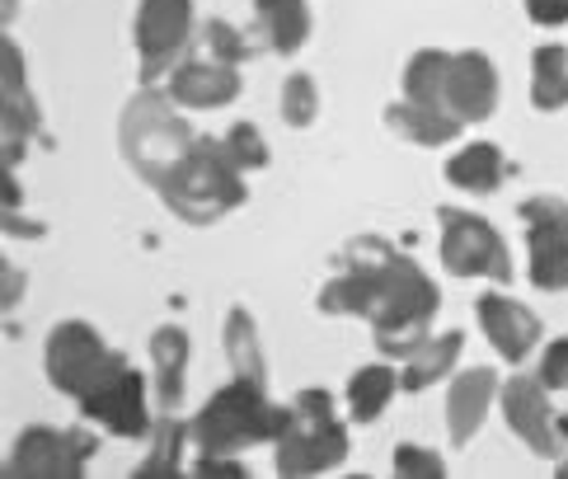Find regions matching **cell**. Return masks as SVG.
<instances>
[{"label": "cell", "instance_id": "9c48e42d", "mask_svg": "<svg viewBox=\"0 0 568 479\" xmlns=\"http://www.w3.org/2000/svg\"><path fill=\"white\" fill-rule=\"evenodd\" d=\"M94 451H99V437L85 428L33 424L10 442L6 475L10 479H80Z\"/></svg>", "mask_w": 568, "mask_h": 479}, {"label": "cell", "instance_id": "7a4b0ae2", "mask_svg": "<svg viewBox=\"0 0 568 479\" xmlns=\"http://www.w3.org/2000/svg\"><path fill=\"white\" fill-rule=\"evenodd\" d=\"M348 461V428L338 418L329 390L306 386L282 405V428L273 437V470L282 479H311L329 475Z\"/></svg>", "mask_w": 568, "mask_h": 479}, {"label": "cell", "instance_id": "9a60e30c", "mask_svg": "<svg viewBox=\"0 0 568 479\" xmlns=\"http://www.w3.org/2000/svg\"><path fill=\"white\" fill-rule=\"evenodd\" d=\"M498 109V71L484 52L465 48L452 52V71H446V94H442V113L456 118L460 128L484 123Z\"/></svg>", "mask_w": 568, "mask_h": 479}, {"label": "cell", "instance_id": "4fadbf2b", "mask_svg": "<svg viewBox=\"0 0 568 479\" xmlns=\"http://www.w3.org/2000/svg\"><path fill=\"white\" fill-rule=\"evenodd\" d=\"M0 62H6V90H0V132H6V165H19L29 142H43V113H38V99L29 90V62L19 52L14 38H6L0 48Z\"/></svg>", "mask_w": 568, "mask_h": 479}, {"label": "cell", "instance_id": "1f68e13d", "mask_svg": "<svg viewBox=\"0 0 568 479\" xmlns=\"http://www.w3.org/2000/svg\"><path fill=\"white\" fill-rule=\"evenodd\" d=\"M536 376H540V381L550 386V390H568V334H559V338H550V344H545Z\"/></svg>", "mask_w": 568, "mask_h": 479}, {"label": "cell", "instance_id": "2e32d148", "mask_svg": "<svg viewBox=\"0 0 568 479\" xmlns=\"http://www.w3.org/2000/svg\"><path fill=\"white\" fill-rule=\"evenodd\" d=\"M498 390H503V381L494 367H470V371L452 376V386H446V437H452V447L475 442Z\"/></svg>", "mask_w": 568, "mask_h": 479}, {"label": "cell", "instance_id": "d6a6232c", "mask_svg": "<svg viewBox=\"0 0 568 479\" xmlns=\"http://www.w3.org/2000/svg\"><path fill=\"white\" fill-rule=\"evenodd\" d=\"M193 479H212V475H226V479H245L250 470L235 461L231 451H197V461L189 466Z\"/></svg>", "mask_w": 568, "mask_h": 479}, {"label": "cell", "instance_id": "7402d4cb", "mask_svg": "<svg viewBox=\"0 0 568 479\" xmlns=\"http://www.w3.org/2000/svg\"><path fill=\"white\" fill-rule=\"evenodd\" d=\"M385 128H390L399 142L423 146V151H442V146H452L460 136L456 118H446V113H437L428 104H414V99H395V104H385Z\"/></svg>", "mask_w": 568, "mask_h": 479}, {"label": "cell", "instance_id": "603a6c76", "mask_svg": "<svg viewBox=\"0 0 568 479\" xmlns=\"http://www.w3.org/2000/svg\"><path fill=\"white\" fill-rule=\"evenodd\" d=\"M151 451L136 461V479H174V475H189L184 466V447H193V432L189 424H179V414H160L155 428H151Z\"/></svg>", "mask_w": 568, "mask_h": 479}, {"label": "cell", "instance_id": "74e56055", "mask_svg": "<svg viewBox=\"0 0 568 479\" xmlns=\"http://www.w3.org/2000/svg\"><path fill=\"white\" fill-rule=\"evenodd\" d=\"M10 14H14V0H6V19H10Z\"/></svg>", "mask_w": 568, "mask_h": 479}, {"label": "cell", "instance_id": "8fae6325", "mask_svg": "<svg viewBox=\"0 0 568 479\" xmlns=\"http://www.w3.org/2000/svg\"><path fill=\"white\" fill-rule=\"evenodd\" d=\"M517 216L526 226V277H531V287L568 292V197H526Z\"/></svg>", "mask_w": 568, "mask_h": 479}, {"label": "cell", "instance_id": "d6986e66", "mask_svg": "<svg viewBox=\"0 0 568 479\" xmlns=\"http://www.w3.org/2000/svg\"><path fill=\"white\" fill-rule=\"evenodd\" d=\"M254 38L263 52L273 57H292L306 48L311 38V6L306 0H254Z\"/></svg>", "mask_w": 568, "mask_h": 479}, {"label": "cell", "instance_id": "8992f818", "mask_svg": "<svg viewBox=\"0 0 568 479\" xmlns=\"http://www.w3.org/2000/svg\"><path fill=\"white\" fill-rule=\"evenodd\" d=\"M128 357L104 344L90 319H57L48 329V344H43V371L57 395L67 399H85L113 367H123Z\"/></svg>", "mask_w": 568, "mask_h": 479}, {"label": "cell", "instance_id": "484cf974", "mask_svg": "<svg viewBox=\"0 0 568 479\" xmlns=\"http://www.w3.org/2000/svg\"><path fill=\"white\" fill-rule=\"evenodd\" d=\"M531 104L540 113L568 109V48L564 43H540L531 52Z\"/></svg>", "mask_w": 568, "mask_h": 479}, {"label": "cell", "instance_id": "d4e9b609", "mask_svg": "<svg viewBox=\"0 0 568 479\" xmlns=\"http://www.w3.org/2000/svg\"><path fill=\"white\" fill-rule=\"evenodd\" d=\"M221 348H226V363L235 376H245V381H268V357H263L258 325L245 306H231L226 329H221Z\"/></svg>", "mask_w": 568, "mask_h": 479}, {"label": "cell", "instance_id": "f546056e", "mask_svg": "<svg viewBox=\"0 0 568 479\" xmlns=\"http://www.w3.org/2000/svg\"><path fill=\"white\" fill-rule=\"evenodd\" d=\"M221 151H226V160L240 174L268 170V142H263V132L254 123H231L226 132H221Z\"/></svg>", "mask_w": 568, "mask_h": 479}, {"label": "cell", "instance_id": "8d00e7d4", "mask_svg": "<svg viewBox=\"0 0 568 479\" xmlns=\"http://www.w3.org/2000/svg\"><path fill=\"white\" fill-rule=\"evenodd\" d=\"M559 479H568V456H564V461H559Z\"/></svg>", "mask_w": 568, "mask_h": 479}, {"label": "cell", "instance_id": "7c38bea8", "mask_svg": "<svg viewBox=\"0 0 568 479\" xmlns=\"http://www.w3.org/2000/svg\"><path fill=\"white\" fill-rule=\"evenodd\" d=\"M151 381L141 376L132 363L113 367L104 381H99L85 399H75L80 414H85V424L104 428L109 437H128V442H141V437H151L155 418H151Z\"/></svg>", "mask_w": 568, "mask_h": 479}, {"label": "cell", "instance_id": "30bf717a", "mask_svg": "<svg viewBox=\"0 0 568 479\" xmlns=\"http://www.w3.org/2000/svg\"><path fill=\"white\" fill-rule=\"evenodd\" d=\"M498 414L507 432L531 447V456H540V461L568 456V418L555 409L550 386L540 376H507L498 390Z\"/></svg>", "mask_w": 568, "mask_h": 479}, {"label": "cell", "instance_id": "e575fe53", "mask_svg": "<svg viewBox=\"0 0 568 479\" xmlns=\"http://www.w3.org/2000/svg\"><path fill=\"white\" fill-rule=\"evenodd\" d=\"M19 292H24V273H19V264H6V306L19 302Z\"/></svg>", "mask_w": 568, "mask_h": 479}, {"label": "cell", "instance_id": "6da1fadb", "mask_svg": "<svg viewBox=\"0 0 568 479\" xmlns=\"http://www.w3.org/2000/svg\"><path fill=\"white\" fill-rule=\"evenodd\" d=\"M338 264L343 268L320 287L315 310L367 319L376 334V353L390 357V363L395 357L404 363L433 334V319L442 306L437 283L381 235H353L343 245Z\"/></svg>", "mask_w": 568, "mask_h": 479}, {"label": "cell", "instance_id": "f1b7e54d", "mask_svg": "<svg viewBox=\"0 0 568 479\" xmlns=\"http://www.w3.org/2000/svg\"><path fill=\"white\" fill-rule=\"evenodd\" d=\"M202 43H207V52L216 57V62H226V67H245L250 57L263 52L254 29H235L231 19H207V24H202Z\"/></svg>", "mask_w": 568, "mask_h": 479}, {"label": "cell", "instance_id": "ac0fdd59", "mask_svg": "<svg viewBox=\"0 0 568 479\" xmlns=\"http://www.w3.org/2000/svg\"><path fill=\"white\" fill-rule=\"evenodd\" d=\"M151 390H155V409L160 414H179L184 405V390H189V329L184 325H160L151 334Z\"/></svg>", "mask_w": 568, "mask_h": 479}, {"label": "cell", "instance_id": "277c9868", "mask_svg": "<svg viewBox=\"0 0 568 479\" xmlns=\"http://www.w3.org/2000/svg\"><path fill=\"white\" fill-rule=\"evenodd\" d=\"M193 142H197V132L184 123V113H179L170 90L141 85L128 99L123 118H118V146H123V160L151 188L193 151Z\"/></svg>", "mask_w": 568, "mask_h": 479}, {"label": "cell", "instance_id": "44dd1931", "mask_svg": "<svg viewBox=\"0 0 568 479\" xmlns=\"http://www.w3.org/2000/svg\"><path fill=\"white\" fill-rule=\"evenodd\" d=\"M460 353H465V334H460V329L428 334V338H423V344L399 363V390L418 395V390L437 386L442 376H452V371H456Z\"/></svg>", "mask_w": 568, "mask_h": 479}, {"label": "cell", "instance_id": "52a82bcc", "mask_svg": "<svg viewBox=\"0 0 568 479\" xmlns=\"http://www.w3.org/2000/svg\"><path fill=\"white\" fill-rule=\"evenodd\" d=\"M437 254L452 277H489L498 287L513 283V249L489 216L470 207H437Z\"/></svg>", "mask_w": 568, "mask_h": 479}, {"label": "cell", "instance_id": "cb8c5ba5", "mask_svg": "<svg viewBox=\"0 0 568 479\" xmlns=\"http://www.w3.org/2000/svg\"><path fill=\"white\" fill-rule=\"evenodd\" d=\"M395 390H399V367H390V357H381V363H367L348 376L343 399H348V414L357 424H376L385 414V405L395 399Z\"/></svg>", "mask_w": 568, "mask_h": 479}, {"label": "cell", "instance_id": "e0dca14e", "mask_svg": "<svg viewBox=\"0 0 568 479\" xmlns=\"http://www.w3.org/2000/svg\"><path fill=\"white\" fill-rule=\"evenodd\" d=\"M165 90L179 109H226L240 99V67L216 57H189L165 75Z\"/></svg>", "mask_w": 568, "mask_h": 479}, {"label": "cell", "instance_id": "836d02e7", "mask_svg": "<svg viewBox=\"0 0 568 479\" xmlns=\"http://www.w3.org/2000/svg\"><path fill=\"white\" fill-rule=\"evenodd\" d=\"M526 19L540 29H564L568 24V0H521Z\"/></svg>", "mask_w": 568, "mask_h": 479}, {"label": "cell", "instance_id": "4dcf8cb0", "mask_svg": "<svg viewBox=\"0 0 568 479\" xmlns=\"http://www.w3.org/2000/svg\"><path fill=\"white\" fill-rule=\"evenodd\" d=\"M390 470H395L399 479H446L442 451L418 447V442H399L395 456H390Z\"/></svg>", "mask_w": 568, "mask_h": 479}, {"label": "cell", "instance_id": "d590c367", "mask_svg": "<svg viewBox=\"0 0 568 479\" xmlns=\"http://www.w3.org/2000/svg\"><path fill=\"white\" fill-rule=\"evenodd\" d=\"M6 235H43V226H38V222H24L19 212H6Z\"/></svg>", "mask_w": 568, "mask_h": 479}, {"label": "cell", "instance_id": "ba28073f", "mask_svg": "<svg viewBox=\"0 0 568 479\" xmlns=\"http://www.w3.org/2000/svg\"><path fill=\"white\" fill-rule=\"evenodd\" d=\"M197 14L193 0H136L132 43H136V75L141 85H155L160 75L179 67V57L193 43Z\"/></svg>", "mask_w": 568, "mask_h": 479}, {"label": "cell", "instance_id": "3957f363", "mask_svg": "<svg viewBox=\"0 0 568 479\" xmlns=\"http://www.w3.org/2000/svg\"><path fill=\"white\" fill-rule=\"evenodd\" d=\"M155 193L184 226H216L221 216L245 207V197H250L245 174L221 151V136H202V132L193 151L155 184Z\"/></svg>", "mask_w": 568, "mask_h": 479}, {"label": "cell", "instance_id": "4316f807", "mask_svg": "<svg viewBox=\"0 0 568 479\" xmlns=\"http://www.w3.org/2000/svg\"><path fill=\"white\" fill-rule=\"evenodd\" d=\"M446 71H452V52L442 48H423L409 57V67H404V99H414V104H428L442 113V94H446Z\"/></svg>", "mask_w": 568, "mask_h": 479}, {"label": "cell", "instance_id": "5bb4252c", "mask_svg": "<svg viewBox=\"0 0 568 479\" xmlns=\"http://www.w3.org/2000/svg\"><path fill=\"white\" fill-rule=\"evenodd\" d=\"M475 319H479L484 338L494 344V353L503 357V363H513V367H521L526 357L536 353L540 338H545L540 315H536L531 306L513 302L507 292H479V302H475Z\"/></svg>", "mask_w": 568, "mask_h": 479}, {"label": "cell", "instance_id": "ffe728a7", "mask_svg": "<svg viewBox=\"0 0 568 479\" xmlns=\"http://www.w3.org/2000/svg\"><path fill=\"white\" fill-rule=\"evenodd\" d=\"M513 174H517V165L494 142H470L446 160V184L460 193H498Z\"/></svg>", "mask_w": 568, "mask_h": 479}, {"label": "cell", "instance_id": "5b68a950", "mask_svg": "<svg viewBox=\"0 0 568 479\" xmlns=\"http://www.w3.org/2000/svg\"><path fill=\"white\" fill-rule=\"evenodd\" d=\"M277 428H282V405H273L263 381H245V376H235L216 395H207V405L189 424L193 451H231V456L258 442H273Z\"/></svg>", "mask_w": 568, "mask_h": 479}, {"label": "cell", "instance_id": "83f0119b", "mask_svg": "<svg viewBox=\"0 0 568 479\" xmlns=\"http://www.w3.org/2000/svg\"><path fill=\"white\" fill-rule=\"evenodd\" d=\"M277 113H282V123H287L292 132H306L320 118V85H315L311 71H292L287 80H282Z\"/></svg>", "mask_w": 568, "mask_h": 479}]
</instances>
